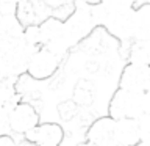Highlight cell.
Segmentation results:
<instances>
[{
    "mask_svg": "<svg viewBox=\"0 0 150 146\" xmlns=\"http://www.w3.org/2000/svg\"><path fill=\"white\" fill-rule=\"evenodd\" d=\"M149 93L134 94L124 89H117L110 104V118L114 121L119 120H138L149 113Z\"/></svg>",
    "mask_w": 150,
    "mask_h": 146,
    "instance_id": "obj_1",
    "label": "cell"
},
{
    "mask_svg": "<svg viewBox=\"0 0 150 146\" xmlns=\"http://www.w3.org/2000/svg\"><path fill=\"white\" fill-rule=\"evenodd\" d=\"M38 124H39V113L28 102H19L9 112V129H11V134L14 132V134L25 135L27 132L35 129Z\"/></svg>",
    "mask_w": 150,
    "mask_h": 146,
    "instance_id": "obj_2",
    "label": "cell"
},
{
    "mask_svg": "<svg viewBox=\"0 0 150 146\" xmlns=\"http://www.w3.org/2000/svg\"><path fill=\"white\" fill-rule=\"evenodd\" d=\"M120 89L134 94L149 93V66L130 63L122 71Z\"/></svg>",
    "mask_w": 150,
    "mask_h": 146,
    "instance_id": "obj_3",
    "label": "cell"
},
{
    "mask_svg": "<svg viewBox=\"0 0 150 146\" xmlns=\"http://www.w3.org/2000/svg\"><path fill=\"white\" fill-rule=\"evenodd\" d=\"M23 137L36 146H59L64 138V130L56 122H45V124H38Z\"/></svg>",
    "mask_w": 150,
    "mask_h": 146,
    "instance_id": "obj_4",
    "label": "cell"
},
{
    "mask_svg": "<svg viewBox=\"0 0 150 146\" xmlns=\"http://www.w3.org/2000/svg\"><path fill=\"white\" fill-rule=\"evenodd\" d=\"M56 68H58V57L49 52L45 47H41L31 55L27 72L33 79H45L50 77L56 71Z\"/></svg>",
    "mask_w": 150,
    "mask_h": 146,
    "instance_id": "obj_5",
    "label": "cell"
},
{
    "mask_svg": "<svg viewBox=\"0 0 150 146\" xmlns=\"http://www.w3.org/2000/svg\"><path fill=\"white\" fill-rule=\"evenodd\" d=\"M86 141L94 146H114V120L105 116L94 121L86 132Z\"/></svg>",
    "mask_w": 150,
    "mask_h": 146,
    "instance_id": "obj_6",
    "label": "cell"
},
{
    "mask_svg": "<svg viewBox=\"0 0 150 146\" xmlns=\"http://www.w3.org/2000/svg\"><path fill=\"white\" fill-rule=\"evenodd\" d=\"M139 141L138 120L114 121V146H136Z\"/></svg>",
    "mask_w": 150,
    "mask_h": 146,
    "instance_id": "obj_7",
    "label": "cell"
},
{
    "mask_svg": "<svg viewBox=\"0 0 150 146\" xmlns=\"http://www.w3.org/2000/svg\"><path fill=\"white\" fill-rule=\"evenodd\" d=\"M25 25L19 19L17 13H0V36L2 38H19L23 35Z\"/></svg>",
    "mask_w": 150,
    "mask_h": 146,
    "instance_id": "obj_8",
    "label": "cell"
},
{
    "mask_svg": "<svg viewBox=\"0 0 150 146\" xmlns=\"http://www.w3.org/2000/svg\"><path fill=\"white\" fill-rule=\"evenodd\" d=\"M19 104V96L14 91V87L9 83V79L0 82V108H11Z\"/></svg>",
    "mask_w": 150,
    "mask_h": 146,
    "instance_id": "obj_9",
    "label": "cell"
},
{
    "mask_svg": "<svg viewBox=\"0 0 150 146\" xmlns=\"http://www.w3.org/2000/svg\"><path fill=\"white\" fill-rule=\"evenodd\" d=\"M9 108H0V137H11L9 129Z\"/></svg>",
    "mask_w": 150,
    "mask_h": 146,
    "instance_id": "obj_10",
    "label": "cell"
},
{
    "mask_svg": "<svg viewBox=\"0 0 150 146\" xmlns=\"http://www.w3.org/2000/svg\"><path fill=\"white\" fill-rule=\"evenodd\" d=\"M0 146H16L13 137H0Z\"/></svg>",
    "mask_w": 150,
    "mask_h": 146,
    "instance_id": "obj_11",
    "label": "cell"
},
{
    "mask_svg": "<svg viewBox=\"0 0 150 146\" xmlns=\"http://www.w3.org/2000/svg\"><path fill=\"white\" fill-rule=\"evenodd\" d=\"M8 75H6V71H5V66L3 63L0 61V82H3V80H6Z\"/></svg>",
    "mask_w": 150,
    "mask_h": 146,
    "instance_id": "obj_12",
    "label": "cell"
}]
</instances>
